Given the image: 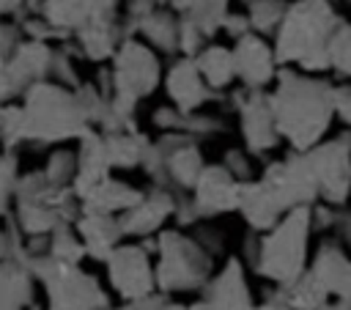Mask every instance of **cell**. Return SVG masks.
Listing matches in <instances>:
<instances>
[{"mask_svg": "<svg viewBox=\"0 0 351 310\" xmlns=\"http://www.w3.org/2000/svg\"><path fill=\"white\" fill-rule=\"evenodd\" d=\"M80 167H77V178L71 184L77 200H85L90 192H96L107 178H110V159H107V145H104V134L88 129L80 137Z\"/></svg>", "mask_w": 351, "mask_h": 310, "instance_id": "obj_14", "label": "cell"}, {"mask_svg": "<svg viewBox=\"0 0 351 310\" xmlns=\"http://www.w3.org/2000/svg\"><path fill=\"white\" fill-rule=\"evenodd\" d=\"M16 140H25V110H22V104L5 102V107H3V143H5V151H11Z\"/></svg>", "mask_w": 351, "mask_h": 310, "instance_id": "obj_32", "label": "cell"}, {"mask_svg": "<svg viewBox=\"0 0 351 310\" xmlns=\"http://www.w3.org/2000/svg\"><path fill=\"white\" fill-rule=\"evenodd\" d=\"M123 310H189V307L170 305L165 296H145V299H134V302H129Z\"/></svg>", "mask_w": 351, "mask_h": 310, "instance_id": "obj_39", "label": "cell"}, {"mask_svg": "<svg viewBox=\"0 0 351 310\" xmlns=\"http://www.w3.org/2000/svg\"><path fill=\"white\" fill-rule=\"evenodd\" d=\"M348 3H351V0H348Z\"/></svg>", "mask_w": 351, "mask_h": 310, "instance_id": "obj_45", "label": "cell"}, {"mask_svg": "<svg viewBox=\"0 0 351 310\" xmlns=\"http://www.w3.org/2000/svg\"><path fill=\"white\" fill-rule=\"evenodd\" d=\"M329 60L337 74L351 77V25L343 22L329 38Z\"/></svg>", "mask_w": 351, "mask_h": 310, "instance_id": "obj_31", "label": "cell"}, {"mask_svg": "<svg viewBox=\"0 0 351 310\" xmlns=\"http://www.w3.org/2000/svg\"><path fill=\"white\" fill-rule=\"evenodd\" d=\"M176 206H178V200L165 187H156V189L145 192L143 200L134 208L118 214V222H121L123 236H148V233L159 230L162 222L170 214H176Z\"/></svg>", "mask_w": 351, "mask_h": 310, "instance_id": "obj_15", "label": "cell"}, {"mask_svg": "<svg viewBox=\"0 0 351 310\" xmlns=\"http://www.w3.org/2000/svg\"><path fill=\"white\" fill-rule=\"evenodd\" d=\"M310 272L321 280L332 299H351V258L337 244L324 241L313 258Z\"/></svg>", "mask_w": 351, "mask_h": 310, "instance_id": "obj_20", "label": "cell"}, {"mask_svg": "<svg viewBox=\"0 0 351 310\" xmlns=\"http://www.w3.org/2000/svg\"><path fill=\"white\" fill-rule=\"evenodd\" d=\"M30 266L25 261H3L0 269V294H3V310H25L30 307L33 283H30Z\"/></svg>", "mask_w": 351, "mask_h": 310, "instance_id": "obj_23", "label": "cell"}, {"mask_svg": "<svg viewBox=\"0 0 351 310\" xmlns=\"http://www.w3.org/2000/svg\"><path fill=\"white\" fill-rule=\"evenodd\" d=\"M233 60H236V77L244 82V88L263 91V85H269L277 74L274 49L255 33H247L236 41Z\"/></svg>", "mask_w": 351, "mask_h": 310, "instance_id": "obj_13", "label": "cell"}, {"mask_svg": "<svg viewBox=\"0 0 351 310\" xmlns=\"http://www.w3.org/2000/svg\"><path fill=\"white\" fill-rule=\"evenodd\" d=\"M52 55L55 49H49L47 41H36V38L22 41L14 49V55L3 60V77H0L3 102H11L16 93H27L36 82H44V77L52 69Z\"/></svg>", "mask_w": 351, "mask_h": 310, "instance_id": "obj_10", "label": "cell"}, {"mask_svg": "<svg viewBox=\"0 0 351 310\" xmlns=\"http://www.w3.org/2000/svg\"><path fill=\"white\" fill-rule=\"evenodd\" d=\"M244 3H247V5H252V3H258V0H244Z\"/></svg>", "mask_w": 351, "mask_h": 310, "instance_id": "obj_43", "label": "cell"}, {"mask_svg": "<svg viewBox=\"0 0 351 310\" xmlns=\"http://www.w3.org/2000/svg\"><path fill=\"white\" fill-rule=\"evenodd\" d=\"M195 63L203 74V80L208 82L211 91H222L230 85V80L236 77V60H233V49L228 47H206L195 55Z\"/></svg>", "mask_w": 351, "mask_h": 310, "instance_id": "obj_25", "label": "cell"}, {"mask_svg": "<svg viewBox=\"0 0 351 310\" xmlns=\"http://www.w3.org/2000/svg\"><path fill=\"white\" fill-rule=\"evenodd\" d=\"M208 36L192 22V19H186V16H181V30H178V52L184 55V58H195L200 49H206L203 47V41H206Z\"/></svg>", "mask_w": 351, "mask_h": 310, "instance_id": "obj_33", "label": "cell"}, {"mask_svg": "<svg viewBox=\"0 0 351 310\" xmlns=\"http://www.w3.org/2000/svg\"><path fill=\"white\" fill-rule=\"evenodd\" d=\"M280 85L271 93L277 129L293 151H310L324 137L335 115V88L296 71H280Z\"/></svg>", "mask_w": 351, "mask_h": 310, "instance_id": "obj_1", "label": "cell"}, {"mask_svg": "<svg viewBox=\"0 0 351 310\" xmlns=\"http://www.w3.org/2000/svg\"><path fill=\"white\" fill-rule=\"evenodd\" d=\"M77 44L88 60L115 58L118 47L126 41V33L118 19H88L77 33Z\"/></svg>", "mask_w": 351, "mask_h": 310, "instance_id": "obj_21", "label": "cell"}, {"mask_svg": "<svg viewBox=\"0 0 351 310\" xmlns=\"http://www.w3.org/2000/svg\"><path fill=\"white\" fill-rule=\"evenodd\" d=\"M343 25L329 0H299L288 5V14L277 30L274 55L277 63H299L304 71L332 69L329 38Z\"/></svg>", "mask_w": 351, "mask_h": 310, "instance_id": "obj_2", "label": "cell"}, {"mask_svg": "<svg viewBox=\"0 0 351 310\" xmlns=\"http://www.w3.org/2000/svg\"><path fill=\"white\" fill-rule=\"evenodd\" d=\"M239 181H250V165H247V156L241 154V151H236V148H230L228 154H225V162H222Z\"/></svg>", "mask_w": 351, "mask_h": 310, "instance_id": "obj_38", "label": "cell"}, {"mask_svg": "<svg viewBox=\"0 0 351 310\" xmlns=\"http://www.w3.org/2000/svg\"><path fill=\"white\" fill-rule=\"evenodd\" d=\"M195 239L200 241V247H203L206 252H217V247L222 250V236H219L217 230L206 228V225H197V233H195Z\"/></svg>", "mask_w": 351, "mask_h": 310, "instance_id": "obj_41", "label": "cell"}, {"mask_svg": "<svg viewBox=\"0 0 351 310\" xmlns=\"http://www.w3.org/2000/svg\"><path fill=\"white\" fill-rule=\"evenodd\" d=\"M104 145L112 167H134V165H143L151 140L137 129H123V132H107Z\"/></svg>", "mask_w": 351, "mask_h": 310, "instance_id": "obj_24", "label": "cell"}, {"mask_svg": "<svg viewBox=\"0 0 351 310\" xmlns=\"http://www.w3.org/2000/svg\"><path fill=\"white\" fill-rule=\"evenodd\" d=\"M170 8L192 19L206 36H214L228 16V0H170Z\"/></svg>", "mask_w": 351, "mask_h": 310, "instance_id": "obj_26", "label": "cell"}, {"mask_svg": "<svg viewBox=\"0 0 351 310\" xmlns=\"http://www.w3.org/2000/svg\"><path fill=\"white\" fill-rule=\"evenodd\" d=\"M241 261L230 258L225 263V269L208 283L206 294H203V305L208 310H255L247 283H244V272H241Z\"/></svg>", "mask_w": 351, "mask_h": 310, "instance_id": "obj_17", "label": "cell"}, {"mask_svg": "<svg viewBox=\"0 0 351 310\" xmlns=\"http://www.w3.org/2000/svg\"><path fill=\"white\" fill-rule=\"evenodd\" d=\"M74 225H77V233L82 236L85 250H88V255H90L93 261H107V258L115 252V247H118V241H121V236H123L121 222H118L115 214L82 211V214L74 219Z\"/></svg>", "mask_w": 351, "mask_h": 310, "instance_id": "obj_19", "label": "cell"}, {"mask_svg": "<svg viewBox=\"0 0 351 310\" xmlns=\"http://www.w3.org/2000/svg\"><path fill=\"white\" fill-rule=\"evenodd\" d=\"M313 178L318 184V195L329 206H343L351 195V137H335L329 143L313 145L304 151Z\"/></svg>", "mask_w": 351, "mask_h": 310, "instance_id": "obj_7", "label": "cell"}, {"mask_svg": "<svg viewBox=\"0 0 351 310\" xmlns=\"http://www.w3.org/2000/svg\"><path fill=\"white\" fill-rule=\"evenodd\" d=\"M335 115H340L346 123H351V85L335 88Z\"/></svg>", "mask_w": 351, "mask_h": 310, "instance_id": "obj_40", "label": "cell"}, {"mask_svg": "<svg viewBox=\"0 0 351 310\" xmlns=\"http://www.w3.org/2000/svg\"><path fill=\"white\" fill-rule=\"evenodd\" d=\"M27 266L33 277L47 285L49 310H107V296L101 294L96 280L77 266L60 263L49 252L33 255Z\"/></svg>", "mask_w": 351, "mask_h": 310, "instance_id": "obj_6", "label": "cell"}, {"mask_svg": "<svg viewBox=\"0 0 351 310\" xmlns=\"http://www.w3.org/2000/svg\"><path fill=\"white\" fill-rule=\"evenodd\" d=\"M222 30L230 36V38H241V36H247V33H252V22H250V16L244 14H228L225 16V22H222Z\"/></svg>", "mask_w": 351, "mask_h": 310, "instance_id": "obj_37", "label": "cell"}, {"mask_svg": "<svg viewBox=\"0 0 351 310\" xmlns=\"http://www.w3.org/2000/svg\"><path fill=\"white\" fill-rule=\"evenodd\" d=\"M22 176H16V159H14V151H5L3 156V203L8 206L11 195L16 192V184H19Z\"/></svg>", "mask_w": 351, "mask_h": 310, "instance_id": "obj_35", "label": "cell"}, {"mask_svg": "<svg viewBox=\"0 0 351 310\" xmlns=\"http://www.w3.org/2000/svg\"><path fill=\"white\" fill-rule=\"evenodd\" d=\"M49 77H55L60 85H69V88H80V85H82V82L77 80V71H74V66H71V52H66V47H63V49H55Z\"/></svg>", "mask_w": 351, "mask_h": 310, "instance_id": "obj_34", "label": "cell"}, {"mask_svg": "<svg viewBox=\"0 0 351 310\" xmlns=\"http://www.w3.org/2000/svg\"><path fill=\"white\" fill-rule=\"evenodd\" d=\"M110 285L129 302L145 299L156 288V269L148 261V250L140 244H118L104 261Z\"/></svg>", "mask_w": 351, "mask_h": 310, "instance_id": "obj_9", "label": "cell"}, {"mask_svg": "<svg viewBox=\"0 0 351 310\" xmlns=\"http://www.w3.org/2000/svg\"><path fill=\"white\" fill-rule=\"evenodd\" d=\"M239 187L241 181L225 165H206L192 189V203L200 219L239 208Z\"/></svg>", "mask_w": 351, "mask_h": 310, "instance_id": "obj_12", "label": "cell"}, {"mask_svg": "<svg viewBox=\"0 0 351 310\" xmlns=\"http://www.w3.org/2000/svg\"><path fill=\"white\" fill-rule=\"evenodd\" d=\"M239 211L255 233H269L282 219V214H288V211H282V206L277 203V198L271 195V189L263 181H241Z\"/></svg>", "mask_w": 351, "mask_h": 310, "instance_id": "obj_18", "label": "cell"}, {"mask_svg": "<svg viewBox=\"0 0 351 310\" xmlns=\"http://www.w3.org/2000/svg\"><path fill=\"white\" fill-rule=\"evenodd\" d=\"M233 102L239 110V126H241V137H244L247 151L263 154V151L274 148L282 134L277 129L271 96H266L263 91H255V88H244L233 96Z\"/></svg>", "mask_w": 351, "mask_h": 310, "instance_id": "obj_11", "label": "cell"}, {"mask_svg": "<svg viewBox=\"0 0 351 310\" xmlns=\"http://www.w3.org/2000/svg\"><path fill=\"white\" fill-rule=\"evenodd\" d=\"M313 225V206L291 208L263 239L255 261V272L277 285H291L304 274L307 236Z\"/></svg>", "mask_w": 351, "mask_h": 310, "instance_id": "obj_4", "label": "cell"}, {"mask_svg": "<svg viewBox=\"0 0 351 310\" xmlns=\"http://www.w3.org/2000/svg\"><path fill=\"white\" fill-rule=\"evenodd\" d=\"M165 85H167V93H170L173 104H176L181 112H195L197 107H203V104L214 96V91H211L208 82L203 80V74H200L195 58H181V60H176V63L170 66V71H167Z\"/></svg>", "mask_w": 351, "mask_h": 310, "instance_id": "obj_16", "label": "cell"}, {"mask_svg": "<svg viewBox=\"0 0 351 310\" xmlns=\"http://www.w3.org/2000/svg\"><path fill=\"white\" fill-rule=\"evenodd\" d=\"M154 252L156 261V288L162 294L170 291H192L200 288L211 269V252L200 247L197 239H189L178 230H162L156 236Z\"/></svg>", "mask_w": 351, "mask_h": 310, "instance_id": "obj_5", "label": "cell"}, {"mask_svg": "<svg viewBox=\"0 0 351 310\" xmlns=\"http://www.w3.org/2000/svg\"><path fill=\"white\" fill-rule=\"evenodd\" d=\"M47 252H49L55 261L71 263V266H77V263L82 261V255H88L82 236L77 233V228L71 230L69 222L60 225V228H55V230L49 233V239H47Z\"/></svg>", "mask_w": 351, "mask_h": 310, "instance_id": "obj_28", "label": "cell"}, {"mask_svg": "<svg viewBox=\"0 0 351 310\" xmlns=\"http://www.w3.org/2000/svg\"><path fill=\"white\" fill-rule=\"evenodd\" d=\"M143 200V192L123 184V181H112L107 178L96 192H90L82 200V211H101V214H123L129 208H134Z\"/></svg>", "mask_w": 351, "mask_h": 310, "instance_id": "obj_22", "label": "cell"}, {"mask_svg": "<svg viewBox=\"0 0 351 310\" xmlns=\"http://www.w3.org/2000/svg\"><path fill=\"white\" fill-rule=\"evenodd\" d=\"M0 11H3L5 16H19V22L30 14L25 0H0Z\"/></svg>", "mask_w": 351, "mask_h": 310, "instance_id": "obj_42", "label": "cell"}, {"mask_svg": "<svg viewBox=\"0 0 351 310\" xmlns=\"http://www.w3.org/2000/svg\"><path fill=\"white\" fill-rule=\"evenodd\" d=\"M178 30H181V19H176L170 11L162 8H154L140 25V33L162 52H178Z\"/></svg>", "mask_w": 351, "mask_h": 310, "instance_id": "obj_27", "label": "cell"}, {"mask_svg": "<svg viewBox=\"0 0 351 310\" xmlns=\"http://www.w3.org/2000/svg\"><path fill=\"white\" fill-rule=\"evenodd\" d=\"M25 110V140H66L82 137L90 129V115L85 112L77 91H66L55 82H36L22 102Z\"/></svg>", "mask_w": 351, "mask_h": 310, "instance_id": "obj_3", "label": "cell"}, {"mask_svg": "<svg viewBox=\"0 0 351 310\" xmlns=\"http://www.w3.org/2000/svg\"><path fill=\"white\" fill-rule=\"evenodd\" d=\"M22 44V25H14V22H5L3 27H0V55H3V60L5 58H11L14 55V49Z\"/></svg>", "mask_w": 351, "mask_h": 310, "instance_id": "obj_36", "label": "cell"}, {"mask_svg": "<svg viewBox=\"0 0 351 310\" xmlns=\"http://www.w3.org/2000/svg\"><path fill=\"white\" fill-rule=\"evenodd\" d=\"M285 14H288L285 0H258L247 11L255 33H277L282 19H285Z\"/></svg>", "mask_w": 351, "mask_h": 310, "instance_id": "obj_29", "label": "cell"}, {"mask_svg": "<svg viewBox=\"0 0 351 310\" xmlns=\"http://www.w3.org/2000/svg\"><path fill=\"white\" fill-rule=\"evenodd\" d=\"M156 85H159L156 55L145 44L126 38L112 58V96L137 102L154 93Z\"/></svg>", "mask_w": 351, "mask_h": 310, "instance_id": "obj_8", "label": "cell"}, {"mask_svg": "<svg viewBox=\"0 0 351 310\" xmlns=\"http://www.w3.org/2000/svg\"><path fill=\"white\" fill-rule=\"evenodd\" d=\"M159 3H170V0H159Z\"/></svg>", "mask_w": 351, "mask_h": 310, "instance_id": "obj_44", "label": "cell"}, {"mask_svg": "<svg viewBox=\"0 0 351 310\" xmlns=\"http://www.w3.org/2000/svg\"><path fill=\"white\" fill-rule=\"evenodd\" d=\"M77 167H80V156L71 151H58L49 156L44 173L55 187H71L77 178Z\"/></svg>", "mask_w": 351, "mask_h": 310, "instance_id": "obj_30", "label": "cell"}]
</instances>
